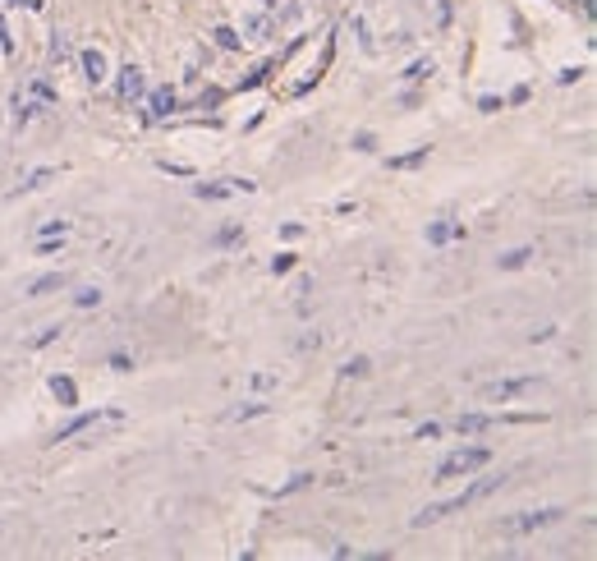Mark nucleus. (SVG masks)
Returning <instances> with one entry per match:
<instances>
[{
	"instance_id": "1",
	"label": "nucleus",
	"mask_w": 597,
	"mask_h": 561,
	"mask_svg": "<svg viewBox=\"0 0 597 561\" xmlns=\"http://www.w3.org/2000/svg\"><path fill=\"white\" fill-rule=\"evenodd\" d=\"M487 460H492L487 447H464V451H455V456H446L442 465H437V479H464V474L483 469Z\"/></svg>"
},
{
	"instance_id": "2",
	"label": "nucleus",
	"mask_w": 597,
	"mask_h": 561,
	"mask_svg": "<svg viewBox=\"0 0 597 561\" xmlns=\"http://www.w3.org/2000/svg\"><path fill=\"white\" fill-rule=\"evenodd\" d=\"M501 483H505V474H487V479H478L473 488H464V492H459L455 501H446V506H437V511H442V516H450V511H464V506H473V501L492 497V492L501 488Z\"/></svg>"
},
{
	"instance_id": "3",
	"label": "nucleus",
	"mask_w": 597,
	"mask_h": 561,
	"mask_svg": "<svg viewBox=\"0 0 597 561\" xmlns=\"http://www.w3.org/2000/svg\"><path fill=\"white\" fill-rule=\"evenodd\" d=\"M138 97H143V70L138 65H124L120 70V102L129 106V102H138Z\"/></svg>"
},
{
	"instance_id": "4",
	"label": "nucleus",
	"mask_w": 597,
	"mask_h": 561,
	"mask_svg": "<svg viewBox=\"0 0 597 561\" xmlns=\"http://www.w3.org/2000/svg\"><path fill=\"white\" fill-rule=\"evenodd\" d=\"M175 106H180V102H175V92H170V88H156V92L148 97L152 120H165V115H175Z\"/></svg>"
},
{
	"instance_id": "5",
	"label": "nucleus",
	"mask_w": 597,
	"mask_h": 561,
	"mask_svg": "<svg viewBox=\"0 0 597 561\" xmlns=\"http://www.w3.org/2000/svg\"><path fill=\"white\" fill-rule=\"evenodd\" d=\"M97 419H102V414H97V410H87V414H74V419L65 423L60 432H55V442H70V437H78V432H83V428H97Z\"/></svg>"
},
{
	"instance_id": "6",
	"label": "nucleus",
	"mask_w": 597,
	"mask_h": 561,
	"mask_svg": "<svg viewBox=\"0 0 597 561\" xmlns=\"http://www.w3.org/2000/svg\"><path fill=\"white\" fill-rule=\"evenodd\" d=\"M78 65H83V74H87L92 83L106 79V55H102V51H83V55H78Z\"/></svg>"
},
{
	"instance_id": "7",
	"label": "nucleus",
	"mask_w": 597,
	"mask_h": 561,
	"mask_svg": "<svg viewBox=\"0 0 597 561\" xmlns=\"http://www.w3.org/2000/svg\"><path fill=\"white\" fill-rule=\"evenodd\" d=\"M533 377H515V382H501V386H492V396L496 401H510V396H524V391H533Z\"/></svg>"
},
{
	"instance_id": "8",
	"label": "nucleus",
	"mask_w": 597,
	"mask_h": 561,
	"mask_svg": "<svg viewBox=\"0 0 597 561\" xmlns=\"http://www.w3.org/2000/svg\"><path fill=\"white\" fill-rule=\"evenodd\" d=\"M483 428H492V419H487V414H459V423H455L459 437H473V432H483Z\"/></svg>"
},
{
	"instance_id": "9",
	"label": "nucleus",
	"mask_w": 597,
	"mask_h": 561,
	"mask_svg": "<svg viewBox=\"0 0 597 561\" xmlns=\"http://www.w3.org/2000/svg\"><path fill=\"white\" fill-rule=\"evenodd\" d=\"M464 235V226H455V221H437V226H427V244H446V239Z\"/></svg>"
},
{
	"instance_id": "10",
	"label": "nucleus",
	"mask_w": 597,
	"mask_h": 561,
	"mask_svg": "<svg viewBox=\"0 0 597 561\" xmlns=\"http://www.w3.org/2000/svg\"><path fill=\"white\" fill-rule=\"evenodd\" d=\"M533 263V249H510V254H501V272H520V267H528Z\"/></svg>"
},
{
	"instance_id": "11",
	"label": "nucleus",
	"mask_w": 597,
	"mask_h": 561,
	"mask_svg": "<svg viewBox=\"0 0 597 561\" xmlns=\"http://www.w3.org/2000/svg\"><path fill=\"white\" fill-rule=\"evenodd\" d=\"M51 391L60 396V405H78V386H74V377H60V373H55V377H51Z\"/></svg>"
},
{
	"instance_id": "12",
	"label": "nucleus",
	"mask_w": 597,
	"mask_h": 561,
	"mask_svg": "<svg viewBox=\"0 0 597 561\" xmlns=\"http://www.w3.org/2000/svg\"><path fill=\"white\" fill-rule=\"evenodd\" d=\"M565 511L561 506H552V511H537V516H524V520H515L520 529H542V525H552V520H561Z\"/></svg>"
},
{
	"instance_id": "13",
	"label": "nucleus",
	"mask_w": 597,
	"mask_h": 561,
	"mask_svg": "<svg viewBox=\"0 0 597 561\" xmlns=\"http://www.w3.org/2000/svg\"><path fill=\"white\" fill-rule=\"evenodd\" d=\"M427 152H432V148H427V143H423V148H414V152H405V157H390V170H414V166H418V161H423V157H427Z\"/></svg>"
},
{
	"instance_id": "14",
	"label": "nucleus",
	"mask_w": 597,
	"mask_h": 561,
	"mask_svg": "<svg viewBox=\"0 0 597 561\" xmlns=\"http://www.w3.org/2000/svg\"><path fill=\"white\" fill-rule=\"evenodd\" d=\"M432 70H437V65H432V55H423V60H414V65L405 70V79H409V83H418V79H432Z\"/></svg>"
},
{
	"instance_id": "15",
	"label": "nucleus",
	"mask_w": 597,
	"mask_h": 561,
	"mask_svg": "<svg viewBox=\"0 0 597 561\" xmlns=\"http://www.w3.org/2000/svg\"><path fill=\"white\" fill-rule=\"evenodd\" d=\"M193 193H198V198H212V202H217V198H230V185H193Z\"/></svg>"
},
{
	"instance_id": "16",
	"label": "nucleus",
	"mask_w": 597,
	"mask_h": 561,
	"mask_svg": "<svg viewBox=\"0 0 597 561\" xmlns=\"http://www.w3.org/2000/svg\"><path fill=\"white\" fill-rule=\"evenodd\" d=\"M217 46H221V51H239V33H234V28H217Z\"/></svg>"
},
{
	"instance_id": "17",
	"label": "nucleus",
	"mask_w": 597,
	"mask_h": 561,
	"mask_svg": "<svg viewBox=\"0 0 597 561\" xmlns=\"http://www.w3.org/2000/svg\"><path fill=\"white\" fill-rule=\"evenodd\" d=\"M60 285H65V276H60V272H51V276L33 280V295H51V290H60Z\"/></svg>"
},
{
	"instance_id": "18",
	"label": "nucleus",
	"mask_w": 597,
	"mask_h": 561,
	"mask_svg": "<svg viewBox=\"0 0 597 561\" xmlns=\"http://www.w3.org/2000/svg\"><path fill=\"white\" fill-rule=\"evenodd\" d=\"M243 28H248V37H267V18H262V14H248Z\"/></svg>"
},
{
	"instance_id": "19",
	"label": "nucleus",
	"mask_w": 597,
	"mask_h": 561,
	"mask_svg": "<svg viewBox=\"0 0 597 561\" xmlns=\"http://www.w3.org/2000/svg\"><path fill=\"white\" fill-rule=\"evenodd\" d=\"M308 483H312V474H295V479H290V483H285V488H280V492H276V497H290V492H299V488H308Z\"/></svg>"
},
{
	"instance_id": "20",
	"label": "nucleus",
	"mask_w": 597,
	"mask_h": 561,
	"mask_svg": "<svg viewBox=\"0 0 597 561\" xmlns=\"http://www.w3.org/2000/svg\"><path fill=\"white\" fill-rule=\"evenodd\" d=\"M74 304H78V308H92V304H102V290H78V295H74Z\"/></svg>"
},
{
	"instance_id": "21",
	"label": "nucleus",
	"mask_w": 597,
	"mask_h": 561,
	"mask_svg": "<svg viewBox=\"0 0 597 561\" xmlns=\"http://www.w3.org/2000/svg\"><path fill=\"white\" fill-rule=\"evenodd\" d=\"M55 336H60V327H46V332H37V336H33V341H28V345H33V350H42V345H51Z\"/></svg>"
},
{
	"instance_id": "22",
	"label": "nucleus",
	"mask_w": 597,
	"mask_h": 561,
	"mask_svg": "<svg viewBox=\"0 0 597 561\" xmlns=\"http://www.w3.org/2000/svg\"><path fill=\"white\" fill-rule=\"evenodd\" d=\"M290 267H295V254H276V258H271V272H290Z\"/></svg>"
},
{
	"instance_id": "23",
	"label": "nucleus",
	"mask_w": 597,
	"mask_h": 561,
	"mask_svg": "<svg viewBox=\"0 0 597 561\" xmlns=\"http://www.w3.org/2000/svg\"><path fill=\"white\" fill-rule=\"evenodd\" d=\"M55 254H60V244H55V235H46L42 244H37V258H55Z\"/></svg>"
},
{
	"instance_id": "24",
	"label": "nucleus",
	"mask_w": 597,
	"mask_h": 561,
	"mask_svg": "<svg viewBox=\"0 0 597 561\" xmlns=\"http://www.w3.org/2000/svg\"><path fill=\"white\" fill-rule=\"evenodd\" d=\"M414 437H423V442H432V437H442V423H423V428L414 432Z\"/></svg>"
},
{
	"instance_id": "25",
	"label": "nucleus",
	"mask_w": 597,
	"mask_h": 561,
	"mask_svg": "<svg viewBox=\"0 0 597 561\" xmlns=\"http://www.w3.org/2000/svg\"><path fill=\"white\" fill-rule=\"evenodd\" d=\"M368 373V359H349L345 364V377H363Z\"/></svg>"
},
{
	"instance_id": "26",
	"label": "nucleus",
	"mask_w": 597,
	"mask_h": 561,
	"mask_svg": "<svg viewBox=\"0 0 597 561\" xmlns=\"http://www.w3.org/2000/svg\"><path fill=\"white\" fill-rule=\"evenodd\" d=\"M46 180H51V170L42 166V170H33V180H23V189H37V185H46Z\"/></svg>"
},
{
	"instance_id": "27",
	"label": "nucleus",
	"mask_w": 597,
	"mask_h": 561,
	"mask_svg": "<svg viewBox=\"0 0 597 561\" xmlns=\"http://www.w3.org/2000/svg\"><path fill=\"white\" fill-rule=\"evenodd\" d=\"M111 364H115V369H120V373H129V369H133V359H129V354H124V350H115V354H111Z\"/></svg>"
},
{
	"instance_id": "28",
	"label": "nucleus",
	"mask_w": 597,
	"mask_h": 561,
	"mask_svg": "<svg viewBox=\"0 0 597 561\" xmlns=\"http://www.w3.org/2000/svg\"><path fill=\"white\" fill-rule=\"evenodd\" d=\"M262 410H267V405H243V410H234V419H258Z\"/></svg>"
},
{
	"instance_id": "29",
	"label": "nucleus",
	"mask_w": 597,
	"mask_h": 561,
	"mask_svg": "<svg viewBox=\"0 0 597 561\" xmlns=\"http://www.w3.org/2000/svg\"><path fill=\"white\" fill-rule=\"evenodd\" d=\"M354 148H358V152H373V148H377V138H373V134H358Z\"/></svg>"
},
{
	"instance_id": "30",
	"label": "nucleus",
	"mask_w": 597,
	"mask_h": 561,
	"mask_svg": "<svg viewBox=\"0 0 597 561\" xmlns=\"http://www.w3.org/2000/svg\"><path fill=\"white\" fill-rule=\"evenodd\" d=\"M253 386H258V391H271V386H276V377H267V373H258V377H253Z\"/></svg>"
},
{
	"instance_id": "31",
	"label": "nucleus",
	"mask_w": 597,
	"mask_h": 561,
	"mask_svg": "<svg viewBox=\"0 0 597 561\" xmlns=\"http://www.w3.org/2000/svg\"><path fill=\"white\" fill-rule=\"evenodd\" d=\"M9 5H18V9H42V0H9Z\"/></svg>"
},
{
	"instance_id": "32",
	"label": "nucleus",
	"mask_w": 597,
	"mask_h": 561,
	"mask_svg": "<svg viewBox=\"0 0 597 561\" xmlns=\"http://www.w3.org/2000/svg\"><path fill=\"white\" fill-rule=\"evenodd\" d=\"M262 5H276V0H262Z\"/></svg>"
}]
</instances>
